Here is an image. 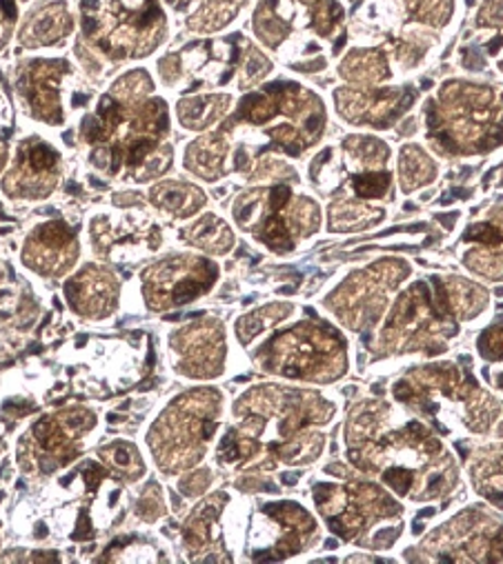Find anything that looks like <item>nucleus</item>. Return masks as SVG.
<instances>
[{
  "label": "nucleus",
  "mask_w": 503,
  "mask_h": 564,
  "mask_svg": "<svg viewBox=\"0 0 503 564\" xmlns=\"http://www.w3.org/2000/svg\"><path fill=\"white\" fill-rule=\"evenodd\" d=\"M388 404L365 402L350 415V460L379 474L399 496L410 500H435L450 491L457 471L441 443L419 422L386 427Z\"/></svg>",
  "instance_id": "nucleus-1"
},
{
  "label": "nucleus",
  "mask_w": 503,
  "mask_h": 564,
  "mask_svg": "<svg viewBox=\"0 0 503 564\" xmlns=\"http://www.w3.org/2000/svg\"><path fill=\"white\" fill-rule=\"evenodd\" d=\"M432 282L435 285L415 282L402 294L382 332V351L402 354L426 349L437 354L457 334V316L446 294V280L437 278Z\"/></svg>",
  "instance_id": "nucleus-2"
},
{
  "label": "nucleus",
  "mask_w": 503,
  "mask_h": 564,
  "mask_svg": "<svg viewBox=\"0 0 503 564\" xmlns=\"http://www.w3.org/2000/svg\"><path fill=\"white\" fill-rule=\"evenodd\" d=\"M268 367L292 378L330 382L345 371V345L328 325H299L268 347Z\"/></svg>",
  "instance_id": "nucleus-3"
},
{
  "label": "nucleus",
  "mask_w": 503,
  "mask_h": 564,
  "mask_svg": "<svg viewBox=\"0 0 503 564\" xmlns=\"http://www.w3.org/2000/svg\"><path fill=\"white\" fill-rule=\"evenodd\" d=\"M314 496L330 529L343 540H358L379 520H397L402 513V507L372 482L319 485Z\"/></svg>",
  "instance_id": "nucleus-4"
},
{
  "label": "nucleus",
  "mask_w": 503,
  "mask_h": 564,
  "mask_svg": "<svg viewBox=\"0 0 503 564\" xmlns=\"http://www.w3.org/2000/svg\"><path fill=\"white\" fill-rule=\"evenodd\" d=\"M408 275V264L388 260L370 271L354 273L330 299V305L352 329H365L376 323L386 307L388 294Z\"/></svg>",
  "instance_id": "nucleus-5"
},
{
  "label": "nucleus",
  "mask_w": 503,
  "mask_h": 564,
  "mask_svg": "<svg viewBox=\"0 0 503 564\" xmlns=\"http://www.w3.org/2000/svg\"><path fill=\"white\" fill-rule=\"evenodd\" d=\"M428 560L439 562H499L503 560V527L479 511H463L443 524L424 546Z\"/></svg>",
  "instance_id": "nucleus-6"
},
{
  "label": "nucleus",
  "mask_w": 503,
  "mask_h": 564,
  "mask_svg": "<svg viewBox=\"0 0 503 564\" xmlns=\"http://www.w3.org/2000/svg\"><path fill=\"white\" fill-rule=\"evenodd\" d=\"M159 273V285H157V296L159 303L154 307H170V305H183L205 290L216 278L214 264L205 260H176V262H165L161 264Z\"/></svg>",
  "instance_id": "nucleus-7"
},
{
  "label": "nucleus",
  "mask_w": 503,
  "mask_h": 564,
  "mask_svg": "<svg viewBox=\"0 0 503 564\" xmlns=\"http://www.w3.org/2000/svg\"><path fill=\"white\" fill-rule=\"evenodd\" d=\"M479 349L490 360L503 358V325L501 327H492L490 332H485L481 343H479Z\"/></svg>",
  "instance_id": "nucleus-8"
}]
</instances>
